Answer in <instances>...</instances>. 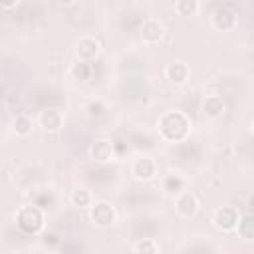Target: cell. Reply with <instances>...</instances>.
Instances as JSON below:
<instances>
[{"label":"cell","instance_id":"44dd1931","mask_svg":"<svg viewBox=\"0 0 254 254\" xmlns=\"http://www.w3.org/2000/svg\"><path fill=\"white\" fill-rule=\"evenodd\" d=\"M87 111H89L91 117H99V115L105 113V107H103V103H99V101H91V103L87 105Z\"/></svg>","mask_w":254,"mask_h":254},{"label":"cell","instance_id":"cb8c5ba5","mask_svg":"<svg viewBox=\"0 0 254 254\" xmlns=\"http://www.w3.org/2000/svg\"><path fill=\"white\" fill-rule=\"evenodd\" d=\"M14 4H16V0H2V6L4 8H12Z\"/></svg>","mask_w":254,"mask_h":254},{"label":"cell","instance_id":"2e32d148","mask_svg":"<svg viewBox=\"0 0 254 254\" xmlns=\"http://www.w3.org/2000/svg\"><path fill=\"white\" fill-rule=\"evenodd\" d=\"M71 202H73V206L85 208V206H89V202H91V194H89L87 190H83V189H77V190L71 192Z\"/></svg>","mask_w":254,"mask_h":254},{"label":"cell","instance_id":"7402d4cb","mask_svg":"<svg viewBox=\"0 0 254 254\" xmlns=\"http://www.w3.org/2000/svg\"><path fill=\"white\" fill-rule=\"evenodd\" d=\"M44 202H48V204H50V202H52V196H50V194H40V196H38V200H36V204L44 208Z\"/></svg>","mask_w":254,"mask_h":254},{"label":"cell","instance_id":"ffe728a7","mask_svg":"<svg viewBox=\"0 0 254 254\" xmlns=\"http://www.w3.org/2000/svg\"><path fill=\"white\" fill-rule=\"evenodd\" d=\"M135 250L137 252H149V254H153V252H157V244L153 240L145 238V240H141V242L135 244Z\"/></svg>","mask_w":254,"mask_h":254},{"label":"cell","instance_id":"d4e9b609","mask_svg":"<svg viewBox=\"0 0 254 254\" xmlns=\"http://www.w3.org/2000/svg\"><path fill=\"white\" fill-rule=\"evenodd\" d=\"M248 206H250V210H254V194L250 196V200H248Z\"/></svg>","mask_w":254,"mask_h":254},{"label":"cell","instance_id":"6da1fadb","mask_svg":"<svg viewBox=\"0 0 254 254\" xmlns=\"http://www.w3.org/2000/svg\"><path fill=\"white\" fill-rule=\"evenodd\" d=\"M189 119L181 113V111H167L165 115H161L159 119V131L161 137L171 141V143H179L189 135Z\"/></svg>","mask_w":254,"mask_h":254},{"label":"cell","instance_id":"7c38bea8","mask_svg":"<svg viewBox=\"0 0 254 254\" xmlns=\"http://www.w3.org/2000/svg\"><path fill=\"white\" fill-rule=\"evenodd\" d=\"M167 77L173 83H183L189 77V67L183 62H173V64L167 65Z\"/></svg>","mask_w":254,"mask_h":254},{"label":"cell","instance_id":"9a60e30c","mask_svg":"<svg viewBox=\"0 0 254 254\" xmlns=\"http://www.w3.org/2000/svg\"><path fill=\"white\" fill-rule=\"evenodd\" d=\"M175 8H177V12H179L181 16L189 18V16H194V14L198 12V2H196V0H179Z\"/></svg>","mask_w":254,"mask_h":254},{"label":"cell","instance_id":"e0dca14e","mask_svg":"<svg viewBox=\"0 0 254 254\" xmlns=\"http://www.w3.org/2000/svg\"><path fill=\"white\" fill-rule=\"evenodd\" d=\"M183 187H185V181L179 175H167L165 177V190L167 192H179V190H183Z\"/></svg>","mask_w":254,"mask_h":254},{"label":"cell","instance_id":"277c9868","mask_svg":"<svg viewBox=\"0 0 254 254\" xmlns=\"http://www.w3.org/2000/svg\"><path fill=\"white\" fill-rule=\"evenodd\" d=\"M214 224L220 230H232L238 224V210L234 206H222L214 214Z\"/></svg>","mask_w":254,"mask_h":254},{"label":"cell","instance_id":"5bb4252c","mask_svg":"<svg viewBox=\"0 0 254 254\" xmlns=\"http://www.w3.org/2000/svg\"><path fill=\"white\" fill-rule=\"evenodd\" d=\"M238 234H240V238H244V240H254V214L244 216V218L238 222Z\"/></svg>","mask_w":254,"mask_h":254},{"label":"cell","instance_id":"8fae6325","mask_svg":"<svg viewBox=\"0 0 254 254\" xmlns=\"http://www.w3.org/2000/svg\"><path fill=\"white\" fill-rule=\"evenodd\" d=\"M196 208H198V202H196V198H194V194H190V192H183L179 198H177V210L183 214V216H192L194 212H196Z\"/></svg>","mask_w":254,"mask_h":254},{"label":"cell","instance_id":"52a82bcc","mask_svg":"<svg viewBox=\"0 0 254 254\" xmlns=\"http://www.w3.org/2000/svg\"><path fill=\"white\" fill-rule=\"evenodd\" d=\"M139 34H141V38H143L145 42L155 44V42H159V40L163 38V26H161L157 20L149 18V20H143V24H141V28H139Z\"/></svg>","mask_w":254,"mask_h":254},{"label":"cell","instance_id":"3957f363","mask_svg":"<svg viewBox=\"0 0 254 254\" xmlns=\"http://www.w3.org/2000/svg\"><path fill=\"white\" fill-rule=\"evenodd\" d=\"M91 220L97 226H109V224H113L115 222V210H113V206L107 204V202H97L91 208Z\"/></svg>","mask_w":254,"mask_h":254},{"label":"cell","instance_id":"4316f807","mask_svg":"<svg viewBox=\"0 0 254 254\" xmlns=\"http://www.w3.org/2000/svg\"><path fill=\"white\" fill-rule=\"evenodd\" d=\"M252 127H254V123H252Z\"/></svg>","mask_w":254,"mask_h":254},{"label":"cell","instance_id":"484cf974","mask_svg":"<svg viewBox=\"0 0 254 254\" xmlns=\"http://www.w3.org/2000/svg\"><path fill=\"white\" fill-rule=\"evenodd\" d=\"M58 2H60V4H62V6H69V4H71V2H73V0H58Z\"/></svg>","mask_w":254,"mask_h":254},{"label":"cell","instance_id":"5b68a950","mask_svg":"<svg viewBox=\"0 0 254 254\" xmlns=\"http://www.w3.org/2000/svg\"><path fill=\"white\" fill-rule=\"evenodd\" d=\"M113 151H115L113 143L111 141H105V139H99V141L91 143V147H89V155L97 163H107L113 157Z\"/></svg>","mask_w":254,"mask_h":254},{"label":"cell","instance_id":"ba28073f","mask_svg":"<svg viewBox=\"0 0 254 254\" xmlns=\"http://www.w3.org/2000/svg\"><path fill=\"white\" fill-rule=\"evenodd\" d=\"M75 52H77V58L81 62H91L97 56V52H99V42L95 38H89V36L87 38H81L77 42Z\"/></svg>","mask_w":254,"mask_h":254},{"label":"cell","instance_id":"8992f818","mask_svg":"<svg viewBox=\"0 0 254 254\" xmlns=\"http://www.w3.org/2000/svg\"><path fill=\"white\" fill-rule=\"evenodd\" d=\"M212 26H214L216 30H220V32L232 30V28L236 26V16H234V12L228 10V8H218V10L214 12V16H212Z\"/></svg>","mask_w":254,"mask_h":254},{"label":"cell","instance_id":"7a4b0ae2","mask_svg":"<svg viewBox=\"0 0 254 254\" xmlns=\"http://www.w3.org/2000/svg\"><path fill=\"white\" fill-rule=\"evenodd\" d=\"M16 224L26 234L40 232L42 226H44V214H42L40 206L38 204H34V206H22L18 210V214H16Z\"/></svg>","mask_w":254,"mask_h":254},{"label":"cell","instance_id":"30bf717a","mask_svg":"<svg viewBox=\"0 0 254 254\" xmlns=\"http://www.w3.org/2000/svg\"><path fill=\"white\" fill-rule=\"evenodd\" d=\"M62 121H64L62 113H60L58 109H54V107H48V109H44V111L40 113V123H42V127L48 129V131L60 129V127H62Z\"/></svg>","mask_w":254,"mask_h":254},{"label":"cell","instance_id":"d6986e66","mask_svg":"<svg viewBox=\"0 0 254 254\" xmlns=\"http://www.w3.org/2000/svg\"><path fill=\"white\" fill-rule=\"evenodd\" d=\"M71 75H73L75 79H79V81L89 79V75H91V67H89V64H85V62L75 64V65L71 67Z\"/></svg>","mask_w":254,"mask_h":254},{"label":"cell","instance_id":"4fadbf2b","mask_svg":"<svg viewBox=\"0 0 254 254\" xmlns=\"http://www.w3.org/2000/svg\"><path fill=\"white\" fill-rule=\"evenodd\" d=\"M202 109H204V113H206L208 117H220V115L224 113V101H222V97H218V95H210V97L204 99Z\"/></svg>","mask_w":254,"mask_h":254},{"label":"cell","instance_id":"603a6c76","mask_svg":"<svg viewBox=\"0 0 254 254\" xmlns=\"http://www.w3.org/2000/svg\"><path fill=\"white\" fill-rule=\"evenodd\" d=\"M44 242H46V244H56V242H58V236H56V234H46V236H44Z\"/></svg>","mask_w":254,"mask_h":254},{"label":"cell","instance_id":"9c48e42d","mask_svg":"<svg viewBox=\"0 0 254 254\" xmlns=\"http://www.w3.org/2000/svg\"><path fill=\"white\" fill-rule=\"evenodd\" d=\"M155 163H153V159H149V157H141V159H135V163H133V167H131V173L135 175V179H139V181H149L153 175H155Z\"/></svg>","mask_w":254,"mask_h":254},{"label":"cell","instance_id":"ac0fdd59","mask_svg":"<svg viewBox=\"0 0 254 254\" xmlns=\"http://www.w3.org/2000/svg\"><path fill=\"white\" fill-rule=\"evenodd\" d=\"M14 131H16V135L26 137V135L32 131V121H30L28 117H24V115L16 117V121H14Z\"/></svg>","mask_w":254,"mask_h":254}]
</instances>
